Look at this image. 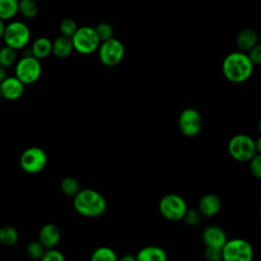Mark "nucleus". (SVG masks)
I'll use <instances>...</instances> for the list:
<instances>
[{
	"mask_svg": "<svg viewBox=\"0 0 261 261\" xmlns=\"http://www.w3.org/2000/svg\"><path fill=\"white\" fill-rule=\"evenodd\" d=\"M73 208L82 216L99 217L107 209L105 197L94 189H81L73 197Z\"/></svg>",
	"mask_w": 261,
	"mask_h": 261,
	"instance_id": "obj_1",
	"label": "nucleus"
},
{
	"mask_svg": "<svg viewBox=\"0 0 261 261\" xmlns=\"http://www.w3.org/2000/svg\"><path fill=\"white\" fill-rule=\"evenodd\" d=\"M254 65L246 53L231 52L222 61V72L225 79L231 83L241 84L248 81L253 73Z\"/></svg>",
	"mask_w": 261,
	"mask_h": 261,
	"instance_id": "obj_2",
	"label": "nucleus"
},
{
	"mask_svg": "<svg viewBox=\"0 0 261 261\" xmlns=\"http://www.w3.org/2000/svg\"><path fill=\"white\" fill-rule=\"evenodd\" d=\"M227 150L230 157L238 162H249L256 154L255 140L246 134H238L230 138Z\"/></svg>",
	"mask_w": 261,
	"mask_h": 261,
	"instance_id": "obj_3",
	"label": "nucleus"
},
{
	"mask_svg": "<svg viewBox=\"0 0 261 261\" xmlns=\"http://www.w3.org/2000/svg\"><path fill=\"white\" fill-rule=\"evenodd\" d=\"M2 39L5 46L16 51L24 48L29 44L31 40V31L27 23L19 20H13L5 25Z\"/></svg>",
	"mask_w": 261,
	"mask_h": 261,
	"instance_id": "obj_4",
	"label": "nucleus"
},
{
	"mask_svg": "<svg viewBox=\"0 0 261 261\" xmlns=\"http://www.w3.org/2000/svg\"><path fill=\"white\" fill-rule=\"evenodd\" d=\"M254 251L251 244L241 238L227 240L221 248L222 261H253Z\"/></svg>",
	"mask_w": 261,
	"mask_h": 261,
	"instance_id": "obj_5",
	"label": "nucleus"
},
{
	"mask_svg": "<svg viewBox=\"0 0 261 261\" xmlns=\"http://www.w3.org/2000/svg\"><path fill=\"white\" fill-rule=\"evenodd\" d=\"M42 73V65L39 59L33 55H24L15 62L14 76L24 86L36 83Z\"/></svg>",
	"mask_w": 261,
	"mask_h": 261,
	"instance_id": "obj_6",
	"label": "nucleus"
},
{
	"mask_svg": "<svg viewBox=\"0 0 261 261\" xmlns=\"http://www.w3.org/2000/svg\"><path fill=\"white\" fill-rule=\"evenodd\" d=\"M158 210L165 219L178 221L182 220V217L188 210V205L181 196L177 194H166L160 199Z\"/></svg>",
	"mask_w": 261,
	"mask_h": 261,
	"instance_id": "obj_7",
	"label": "nucleus"
},
{
	"mask_svg": "<svg viewBox=\"0 0 261 261\" xmlns=\"http://www.w3.org/2000/svg\"><path fill=\"white\" fill-rule=\"evenodd\" d=\"M73 50L83 55H89L96 52L100 46V41L94 28L89 25L79 27L71 37Z\"/></svg>",
	"mask_w": 261,
	"mask_h": 261,
	"instance_id": "obj_8",
	"label": "nucleus"
},
{
	"mask_svg": "<svg viewBox=\"0 0 261 261\" xmlns=\"http://www.w3.org/2000/svg\"><path fill=\"white\" fill-rule=\"evenodd\" d=\"M47 161V154L40 147L27 148L19 157V165L21 169L30 174L41 172L46 167Z\"/></svg>",
	"mask_w": 261,
	"mask_h": 261,
	"instance_id": "obj_9",
	"label": "nucleus"
},
{
	"mask_svg": "<svg viewBox=\"0 0 261 261\" xmlns=\"http://www.w3.org/2000/svg\"><path fill=\"white\" fill-rule=\"evenodd\" d=\"M97 51L101 63L106 66H115L120 63L125 53L123 44L114 37L101 42Z\"/></svg>",
	"mask_w": 261,
	"mask_h": 261,
	"instance_id": "obj_10",
	"label": "nucleus"
},
{
	"mask_svg": "<svg viewBox=\"0 0 261 261\" xmlns=\"http://www.w3.org/2000/svg\"><path fill=\"white\" fill-rule=\"evenodd\" d=\"M179 132L189 138L197 136L202 128V116L195 108L184 109L177 118Z\"/></svg>",
	"mask_w": 261,
	"mask_h": 261,
	"instance_id": "obj_11",
	"label": "nucleus"
},
{
	"mask_svg": "<svg viewBox=\"0 0 261 261\" xmlns=\"http://www.w3.org/2000/svg\"><path fill=\"white\" fill-rule=\"evenodd\" d=\"M24 92V85L13 76H6L0 84V95L2 99L7 101H15L19 99Z\"/></svg>",
	"mask_w": 261,
	"mask_h": 261,
	"instance_id": "obj_12",
	"label": "nucleus"
},
{
	"mask_svg": "<svg viewBox=\"0 0 261 261\" xmlns=\"http://www.w3.org/2000/svg\"><path fill=\"white\" fill-rule=\"evenodd\" d=\"M202 241L205 247L222 248L227 241L225 231L217 225H209L202 231Z\"/></svg>",
	"mask_w": 261,
	"mask_h": 261,
	"instance_id": "obj_13",
	"label": "nucleus"
},
{
	"mask_svg": "<svg viewBox=\"0 0 261 261\" xmlns=\"http://www.w3.org/2000/svg\"><path fill=\"white\" fill-rule=\"evenodd\" d=\"M61 239V232L59 227L54 223L44 224L39 231V242L43 247L48 249H54Z\"/></svg>",
	"mask_w": 261,
	"mask_h": 261,
	"instance_id": "obj_14",
	"label": "nucleus"
},
{
	"mask_svg": "<svg viewBox=\"0 0 261 261\" xmlns=\"http://www.w3.org/2000/svg\"><path fill=\"white\" fill-rule=\"evenodd\" d=\"M221 209V200L215 194H206L201 197L198 203L197 210L201 216L212 217Z\"/></svg>",
	"mask_w": 261,
	"mask_h": 261,
	"instance_id": "obj_15",
	"label": "nucleus"
},
{
	"mask_svg": "<svg viewBox=\"0 0 261 261\" xmlns=\"http://www.w3.org/2000/svg\"><path fill=\"white\" fill-rule=\"evenodd\" d=\"M135 257L136 261H167L165 250L155 245L143 247L138 251Z\"/></svg>",
	"mask_w": 261,
	"mask_h": 261,
	"instance_id": "obj_16",
	"label": "nucleus"
},
{
	"mask_svg": "<svg viewBox=\"0 0 261 261\" xmlns=\"http://www.w3.org/2000/svg\"><path fill=\"white\" fill-rule=\"evenodd\" d=\"M258 45V35L253 29H244L237 37V46L241 52L251 50Z\"/></svg>",
	"mask_w": 261,
	"mask_h": 261,
	"instance_id": "obj_17",
	"label": "nucleus"
},
{
	"mask_svg": "<svg viewBox=\"0 0 261 261\" xmlns=\"http://www.w3.org/2000/svg\"><path fill=\"white\" fill-rule=\"evenodd\" d=\"M73 51L71 38L59 36L52 42V54L58 58H65Z\"/></svg>",
	"mask_w": 261,
	"mask_h": 261,
	"instance_id": "obj_18",
	"label": "nucleus"
},
{
	"mask_svg": "<svg viewBox=\"0 0 261 261\" xmlns=\"http://www.w3.org/2000/svg\"><path fill=\"white\" fill-rule=\"evenodd\" d=\"M52 53V41L46 37L36 39L31 47V55L37 59H44Z\"/></svg>",
	"mask_w": 261,
	"mask_h": 261,
	"instance_id": "obj_19",
	"label": "nucleus"
},
{
	"mask_svg": "<svg viewBox=\"0 0 261 261\" xmlns=\"http://www.w3.org/2000/svg\"><path fill=\"white\" fill-rule=\"evenodd\" d=\"M18 13V0H0V19L10 20Z\"/></svg>",
	"mask_w": 261,
	"mask_h": 261,
	"instance_id": "obj_20",
	"label": "nucleus"
},
{
	"mask_svg": "<svg viewBox=\"0 0 261 261\" xmlns=\"http://www.w3.org/2000/svg\"><path fill=\"white\" fill-rule=\"evenodd\" d=\"M39 7L35 0H18V13L27 19L35 18L38 15Z\"/></svg>",
	"mask_w": 261,
	"mask_h": 261,
	"instance_id": "obj_21",
	"label": "nucleus"
},
{
	"mask_svg": "<svg viewBox=\"0 0 261 261\" xmlns=\"http://www.w3.org/2000/svg\"><path fill=\"white\" fill-rule=\"evenodd\" d=\"M18 241L17 230L10 225L0 226V244L6 247L15 245Z\"/></svg>",
	"mask_w": 261,
	"mask_h": 261,
	"instance_id": "obj_22",
	"label": "nucleus"
},
{
	"mask_svg": "<svg viewBox=\"0 0 261 261\" xmlns=\"http://www.w3.org/2000/svg\"><path fill=\"white\" fill-rule=\"evenodd\" d=\"M117 259L115 251L106 246L98 247L91 255V261H117Z\"/></svg>",
	"mask_w": 261,
	"mask_h": 261,
	"instance_id": "obj_23",
	"label": "nucleus"
},
{
	"mask_svg": "<svg viewBox=\"0 0 261 261\" xmlns=\"http://www.w3.org/2000/svg\"><path fill=\"white\" fill-rule=\"evenodd\" d=\"M80 190L81 187L79 180L72 176H66L60 182V191L66 196L74 197Z\"/></svg>",
	"mask_w": 261,
	"mask_h": 261,
	"instance_id": "obj_24",
	"label": "nucleus"
},
{
	"mask_svg": "<svg viewBox=\"0 0 261 261\" xmlns=\"http://www.w3.org/2000/svg\"><path fill=\"white\" fill-rule=\"evenodd\" d=\"M16 62V51L7 47L3 46L0 48V66L3 68H7L15 64Z\"/></svg>",
	"mask_w": 261,
	"mask_h": 261,
	"instance_id": "obj_25",
	"label": "nucleus"
},
{
	"mask_svg": "<svg viewBox=\"0 0 261 261\" xmlns=\"http://www.w3.org/2000/svg\"><path fill=\"white\" fill-rule=\"evenodd\" d=\"M94 30H95V33H96L100 43L113 38V28L111 27L110 23H108L106 21H102V22L98 23L94 28Z\"/></svg>",
	"mask_w": 261,
	"mask_h": 261,
	"instance_id": "obj_26",
	"label": "nucleus"
},
{
	"mask_svg": "<svg viewBox=\"0 0 261 261\" xmlns=\"http://www.w3.org/2000/svg\"><path fill=\"white\" fill-rule=\"evenodd\" d=\"M45 252H46V249L43 247V245L39 241L29 243L25 248L27 255L33 260H40L43 257Z\"/></svg>",
	"mask_w": 261,
	"mask_h": 261,
	"instance_id": "obj_27",
	"label": "nucleus"
},
{
	"mask_svg": "<svg viewBox=\"0 0 261 261\" xmlns=\"http://www.w3.org/2000/svg\"><path fill=\"white\" fill-rule=\"evenodd\" d=\"M79 29L76 22L71 19V18H64L61 20L60 24H59V31L61 33L62 36H65V37H69L71 38L74 33L76 32V30Z\"/></svg>",
	"mask_w": 261,
	"mask_h": 261,
	"instance_id": "obj_28",
	"label": "nucleus"
},
{
	"mask_svg": "<svg viewBox=\"0 0 261 261\" xmlns=\"http://www.w3.org/2000/svg\"><path fill=\"white\" fill-rule=\"evenodd\" d=\"M201 214L199 213V211L197 209H189L186 211L184 217H182V220L191 225V226H194V225H198L201 221Z\"/></svg>",
	"mask_w": 261,
	"mask_h": 261,
	"instance_id": "obj_29",
	"label": "nucleus"
},
{
	"mask_svg": "<svg viewBox=\"0 0 261 261\" xmlns=\"http://www.w3.org/2000/svg\"><path fill=\"white\" fill-rule=\"evenodd\" d=\"M249 170L251 174L256 178H261V155L256 154L249 161Z\"/></svg>",
	"mask_w": 261,
	"mask_h": 261,
	"instance_id": "obj_30",
	"label": "nucleus"
},
{
	"mask_svg": "<svg viewBox=\"0 0 261 261\" xmlns=\"http://www.w3.org/2000/svg\"><path fill=\"white\" fill-rule=\"evenodd\" d=\"M40 261H66L64 255L57 249H48Z\"/></svg>",
	"mask_w": 261,
	"mask_h": 261,
	"instance_id": "obj_31",
	"label": "nucleus"
},
{
	"mask_svg": "<svg viewBox=\"0 0 261 261\" xmlns=\"http://www.w3.org/2000/svg\"><path fill=\"white\" fill-rule=\"evenodd\" d=\"M204 257L206 261H220L221 260V249L214 247H205Z\"/></svg>",
	"mask_w": 261,
	"mask_h": 261,
	"instance_id": "obj_32",
	"label": "nucleus"
},
{
	"mask_svg": "<svg viewBox=\"0 0 261 261\" xmlns=\"http://www.w3.org/2000/svg\"><path fill=\"white\" fill-rule=\"evenodd\" d=\"M247 56L253 65H259L261 63V46L256 45L255 47H253L251 50L248 51Z\"/></svg>",
	"mask_w": 261,
	"mask_h": 261,
	"instance_id": "obj_33",
	"label": "nucleus"
},
{
	"mask_svg": "<svg viewBox=\"0 0 261 261\" xmlns=\"http://www.w3.org/2000/svg\"><path fill=\"white\" fill-rule=\"evenodd\" d=\"M117 261H136V257L130 254H126L120 258L117 259Z\"/></svg>",
	"mask_w": 261,
	"mask_h": 261,
	"instance_id": "obj_34",
	"label": "nucleus"
},
{
	"mask_svg": "<svg viewBox=\"0 0 261 261\" xmlns=\"http://www.w3.org/2000/svg\"><path fill=\"white\" fill-rule=\"evenodd\" d=\"M6 76H7V73H6L5 68H3V67L0 66V84L6 79Z\"/></svg>",
	"mask_w": 261,
	"mask_h": 261,
	"instance_id": "obj_35",
	"label": "nucleus"
},
{
	"mask_svg": "<svg viewBox=\"0 0 261 261\" xmlns=\"http://www.w3.org/2000/svg\"><path fill=\"white\" fill-rule=\"evenodd\" d=\"M5 25H6V24L4 23V21L0 19V39H2V37H3L4 30H5Z\"/></svg>",
	"mask_w": 261,
	"mask_h": 261,
	"instance_id": "obj_36",
	"label": "nucleus"
},
{
	"mask_svg": "<svg viewBox=\"0 0 261 261\" xmlns=\"http://www.w3.org/2000/svg\"><path fill=\"white\" fill-rule=\"evenodd\" d=\"M1 99H2V97H1V95H0V100H1Z\"/></svg>",
	"mask_w": 261,
	"mask_h": 261,
	"instance_id": "obj_37",
	"label": "nucleus"
},
{
	"mask_svg": "<svg viewBox=\"0 0 261 261\" xmlns=\"http://www.w3.org/2000/svg\"><path fill=\"white\" fill-rule=\"evenodd\" d=\"M220 261H222V260H220Z\"/></svg>",
	"mask_w": 261,
	"mask_h": 261,
	"instance_id": "obj_38",
	"label": "nucleus"
}]
</instances>
